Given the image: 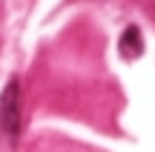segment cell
I'll list each match as a JSON object with an SVG mask.
<instances>
[{"label":"cell","instance_id":"cell-1","mask_svg":"<svg viewBox=\"0 0 155 152\" xmlns=\"http://www.w3.org/2000/svg\"><path fill=\"white\" fill-rule=\"evenodd\" d=\"M0 126H3L12 138L20 135L23 118H20V83H17V80H9L3 95H0Z\"/></svg>","mask_w":155,"mask_h":152},{"label":"cell","instance_id":"cell-2","mask_svg":"<svg viewBox=\"0 0 155 152\" xmlns=\"http://www.w3.org/2000/svg\"><path fill=\"white\" fill-rule=\"evenodd\" d=\"M121 55L129 57V60H135V57H141V52H144V37H141V29L138 26H127L121 34Z\"/></svg>","mask_w":155,"mask_h":152}]
</instances>
